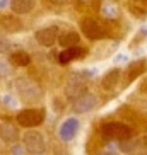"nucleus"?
<instances>
[{
  "instance_id": "nucleus-9",
  "label": "nucleus",
  "mask_w": 147,
  "mask_h": 155,
  "mask_svg": "<svg viewBox=\"0 0 147 155\" xmlns=\"http://www.w3.org/2000/svg\"><path fill=\"white\" fill-rule=\"evenodd\" d=\"M36 41L41 46H46V48L53 46L58 41V28L56 26H48V28L36 31Z\"/></svg>"
},
{
  "instance_id": "nucleus-19",
  "label": "nucleus",
  "mask_w": 147,
  "mask_h": 155,
  "mask_svg": "<svg viewBox=\"0 0 147 155\" xmlns=\"http://www.w3.org/2000/svg\"><path fill=\"white\" fill-rule=\"evenodd\" d=\"M99 155H118V147H115L110 141V143H108V145L101 150V153H99Z\"/></svg>"
},
{
  "instance_id": "nucleus-12",
  "label": "nucleus",
  "mask_w": 147,
  "mask_h": 155,
  "mask_svg": "<svg viewBox=\"0 0 147 155\" xmlns=\"http://www.w3.org/2000/svg\"><path fill=\"white\" fill-rule=\"evenodd\" d=\"M147 68V60H135L132 63L128 65V68H127V75H125V82L127 84H132L135 78H138L145 72Z\"/></svg>"
},
{
  "instance_id": "nucleus-2",
  "label": "nucleus",
  "mask_w": 147,
  "mask_h": 155,
  "mask_svg": "<svg viewBox=\"0 0 147 155\" xmlns=\"http://www.w3.org/2000/svg\"><path fill=\"white\" fill-rule=\"evenodd\" d=\"M92 77V72H72L65 84V96L75 101L87 92V78Z\"/></svg>"
},
{
  "instance_id": "nucleus-22",
  "label": "nucleus",
  "mask_w": 147,
  "mask_h": 155,
  "mask_svg": "<svg viewBox=\"0 0 147 155\" xmlns=\"http://www.w3.org/2000/svg\"><path fill=\"white\" fill-rule=\"evenodd\" d=\"M10 41L9 39H5V38H2L0 36V55H2V53H7V51L10 50Z\"/></svg>"
},
{
  "instance_id": "nucleus-8",
  "label": "nucleus",
  "mask_w": 147,
  "mask_h": 155,
  "mask_svg": "<svg viewBox=\"0 0 147 155\" xmlns=\"http://www.w3.org/2000/svg\"><path fill=\"white\" fill-rule=\"evenodd\" d=\"M96 106H97V97L89 91L86 92V94H82L80 97H77V99L72 102V107H74L75 113H89V111H92Z\"/></svg>"
},
{
  "instance_id": "nucleus-7",
  "label": "nucleus",
  "mask_w": 147,
  "mask_h": 155,
  "mask_svg": "<svg viewBox=\"0 0 147 155\" xmlns=\"http://www.w3.org/2000/svg\"><path fill=\"white\" fill-rule=\"evenodd\" d=\"M17 121H12V119L9 118H4V119H0V138L5 141V143H17L19 140V126H17Z\"/></svg>"
},
{
  "instance_id": "nucleus-16",
  "label": "nucleus",
  "mask_w": 147,
  "mask_h": 155,
  "mask_svg": "<svg viewBox=\"0 0 147 155\" xmlns=\"http://www.w3.org/2000/svg\"><path fill=\"white\" fill-rule=\"evenodd\" d=\"M9 61L14 65V67H28V65L31 63V56H29L26 51L19 50V51H14V53L10 55Z\"/></svg>"
},
{
  "instance_id": "nucleus-27",
  "label": "nucleus",
  "mask_w": 147,
  "mask_h": 155,
  "mask_svg": "<svg viewBox=\"0 0 147 155\" xmlns=\"http://www.w3.org/2000/svg\"><path fill=\"white\" fill-rule=\"evenodd\" d=\"M140 34H144V36H147V26H144V28L140 29Z\"/></svg>"
},
{
  "instance_id": "nucleus-29",
  "label": "nucleus",
  "mask_w": 147,
  "mask_h": 155,
  "mask_svg": "<svg viewBox=\"0 0 147 155\" xmlns=\"http://www.w3.org/2000/svg\"><path fill=\"white\" fill-rule=\"evenodd\" d=\"M144 92H145V94H147V84H145V85H144Z\"/></svg>"
},
{
  "instance_id": "nucleus-10",
  "label": "nucleus",
  "mask_w": 147,
  "mask_h": 155,
  "mask_svg": "<svg viewBox=\"0 0 147 155\" xmlns=\"http://www.w3.org/2000/svg\"><path fill=\"white\" fill-rule=\"evenodd\" d=\"M79 131V119L77 118H67L58 128V137L62 141H70Z\"/></svg>"
},
{
  "instance_id": "nucleus-20",
  "label": "nucleus",
  "mask_w": 147,
  "mask_h": 155,
  "mask_svg": "<svg viewBox=\"0 0 147 155\" xmlns=\"http://www.w3.org/2000/svg\"><path fill=\"white\" fill-rule=\"evenodd\" d=\"M69 50H70V53H72L74 60H79L86 55V50H84V48H79V46H74V48H69Z\"/></svg>"
},
{
  "instance_id": "nucleus-28",
  "label": "nucleus",
  "mask_w": 147,
  "mask_h": 155,
  "mask_svg": "<svg viewBox=\"0 0 147 155\" xmlns=\"http://www.w3.org/2000/svg\"><path fill=\"white\" fill-rule=\"evenodd\" d=\"M138 2H142V4H144V5H145V7H147V0H138Z\"/></svg>"
},
{
  "instance_id": "nucleus-23",
  "label": "nucleus",
  "mask_w": 147,
  "mask_h": 155,
  "mask_svg": "<svg viewBox=\"0 0 147 155\" xmlns=\"http://www.w3.org/2000/svg\"><path fill=\"white\" fill-rule=\"evenodd\" d=\"M26 147L21 145V143H14V147H12V155H26Z\"/></svg>"
},
{
  "instance_id": "nucleus-17",
  "label": "nucleus",
  "mask_w": 147,
  "mask_h": 155,
  "mask_svg": "<svg viewBox=\"0 0 147 155\" xmlns=\"http://www.w3.org/2000/svg\"><path fill=\"white\" fill-rule=\"evenodd\" d=\"M10 61L5 58H0V78H7L12 73V68H10Z\"/></svg>"
},
{
  "instance_id": "nucleus-11",
  "label": "nucleus",
  "mask_w": 147,
  "mask_h": 155,
  "mask_svg": "<svg viewBox=\"0 0 147 155\" xmlns=\"http://www.w3.org/2000/svg\"><path fill=\"white\" fill-rule=\"evenodd\" d=\"M0 28H2V31L9 32V34H14V32H19L22 31V21L19 17H15V15H0Z\"/></svg>"
},
{
  "instance_id": "nucleus-5",
  "label": "nucleus",
  "mask_w": 147,
  "mask_h": 155,
  "mask_svg": "<svg viewBox=\"0 0 147 155\" xmlns=\"http://www.w3.org/2000/svg\"><path fill=\"white\" fill-rule=\"evenodd\" d=\"M22 145L26 147V150L32 155H39L45 152L46 143H45V137H43L39 131L36 130H28V131L22 135Z\"/></svg>"
},
{
  "instance_id": "nucleus-21",
  "label": "nucleus",
  "mask_w": 147,
  "mask_h": 155,
  "mask_svg": "<svg viewBox=\"0 0 147 155\" xmlns=\"http://www.w3.org/2000/svg\"><path fill=\"white\" fill-rule=\"evenodd\" d=\"M2 104L9 106V107H15V106H17V102L14 101V97L10 96V94H4V96H2Z\"/></svg>"
},
{
  "instance_id": "nucleus-26",
  "label": "nucleus",
  "mask_w": 147,
  "mask_h": 155,
  "mask_svg": "<svg viewBox=\"0 0 147 155\" xmlns=\"http://www.w3.org/2000/svg\"><path fill=\"white\" fill-rule=\"evenodd\" d=\"M9 5V0H0V9H5Z\"/></svg>"
},
{
  "instance_id": "nucleus-3",
  "label": "nucleus",
  "mask_w": 147,
  "mask_h": 155,
  "mask_svg": "<svg viewBox=\"0 0 147 155\" xmlns=\"http://www.w3.org/2000/svg\"><path fill=\"white\" fill-rule=\"evenodd\" d=\"M101 137L108 141H125L133 138V130L120 121H108L101 126Z\"/></svg>"
},
{
  "instance_id": "nucleus-1",
  "label": "nucleus",
  "mask_w": 147,
  "mask_h": 155,
  "mask_svg": "<svg viewBox=\"0 0 147 155\" xmlns=\"http://www.w3.org/2000/svg\"><path fill=\"white\" fill-rule=\"evenodd\" d=\"M14 89L17 92L21 102L31 104V102H38L43 97V91L41 87L38 85L34 80H31L29 77H19L14 82Z\"/></svg>"
},
{
  "instance_id": "nucleus-14",
  "label": "nucleus",
  "mask_w": 147,
  "mask_h": 155,
  "mask_svg": "<svg viewBox=\"0 0 147 155\" xmlns=\"http://www.w3.org/2000/svg\"><path fill=\"white\" fill-rule=\"evenodd\" d=\"M10 9L15 15H24L29 14L34 9V0H12L10 2Z\"/></svg>"
},
{
  "instance_id": "nucleus-24",
  "label": "nucleus",
  "mask_w": 147,
  "mask_h": 155,
  "mask_svg": "<svg viewBox=\"0 0 147 155\" xmlns=\"http://www.w3.org/2000/svg\"><path fill=\"white\" fill-rule=\"evenodd\" d=\"M46 2H50V4H53V5H65L69 0H46Z\"/></svg>"
},
{
  "instance_id": "nucleus-15",
  "label": "nucleus",
  "mask_w": 147,
  "mask_h": 155,
  "mask_svg": "<svg viewBox=\"0 0 147 155\" xmlns=\"http://www.w3.org/2000/svg\"><path fill=\"white\" fill-rule=\"evenodd\" d=\"M79 32L75 31H65L62 32L58 36V45L60 46H63L65 50H69V48H74V46H77L79 45Z\"/></svg>"
},
{
  "instance_id": "nucleus-4",
  "label": "nucleus",
  "mask_w": 147,
  "mask_h": 155,
  "mask_svg": "<svg viewBox=\"0 0 147 155\" xmlns=\"http://www.w3.org/2000/svg\"><path fill=\"white\" fill-rule=\"evenodd\" d=\"M15 121L22 128H29V130L36 128L45 121V109H41V107H26V109L17 113Z\"/></svg>"
},
{
  "instance_id": "nucleus-13",
  "label": "nucleus",
  "mask_w": 147,
  "mask_h": 155,
  "mask_svg": "<svg viewBox=\"0 0 147 155\" xmlns=\"http://www.w3.org/2000/svg\"><path fill=\"white\" fill-rule=\"evenodd\" d=\"M120 77H121V70L120 68H111L110 72L104 73V77L101 78V87L104 91H113L120 82Z\"/></svg>"
},
{
  "instance_id": "nucleus-18",
  "label": "nucleus",
  "mask_w": 147,
  "mask_h": 155,
  "mask_svg": "<svg viewBox=\"0 0 147 155\" xmlns=\"http://www.w3.org/2000/svg\"><path fill=\"white\" fill-rule=\"evenodd\" d=\"M72 60H74V56H72V53H70V50L60 51L58 56H56V61H58L60 65H67V63H70Z\"/></svg>"
},
{
  "instance_id": "nucleus-6",
  "label": "nucleus",
  "mask_w": 147,
  "mask_h": 155,
  "mask_svg": "<svg viewBox=\"0 0 147 155\" xmlns=\"http://www.w3.org/2000/svg\"><path fill=\"white\" fill-rule=\"evenodd\" d=\"M80 31L91 41H99V39H104L108 36L106 29L97 22L96 19H84L82 22H80Z\"/></svg>"
},
{
  "instance_id": "nucleus-25",
  "label": "nucleus",
  "mask_w": 147,
  "mask_h": 155,
  "mask_svg": "<svg viewBox=\"0 0 147 155\" xmlns=\"http://www.w3.org/2000/svg\"><path fill=\"white\" fill-rule=\"evenodd\" d=\"M127 60V55H118V56H115V61L116 63H121V61H125Z\"/></svg>"
}]
</instances>
